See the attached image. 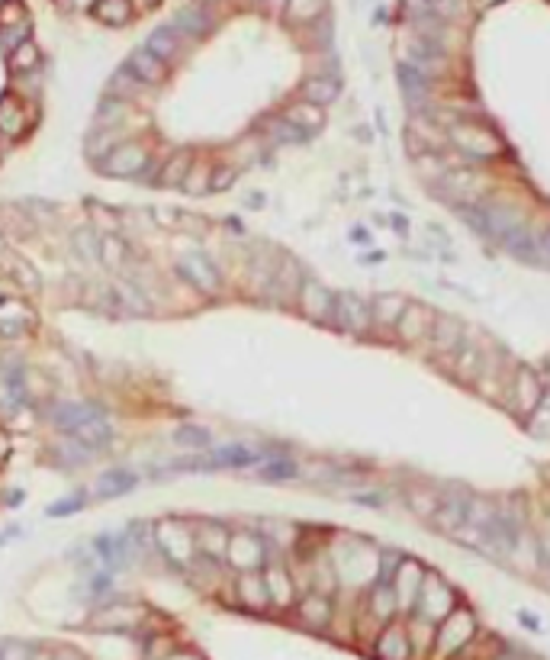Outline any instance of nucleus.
<instances>
[{"instance_id": "nucleus-1", "label": "nucleus", "mask_w": 550, "mask_h": 660, "mask_svg": "<svg viewBox=\"0 0 550 660\" xmlns=\"http://www.w3.org/2000/svg\"><path fill=\"white\" fill-rule=\"evenodd\" d=\"M447 143L467 158V162H493L506 152L502 139L493 133L489 126H480V123L470 120H457L447 126Z\"/></svg>"}, {"instance_id": "nucleus-2", "label": "nucleus", "mask_w": 550, "mask_h": 660, "mask_svg": "<svg viewBox=\"0 0 550 660\" xmlns=\"http://www.w3.org/2000/svg\"><path fill=\"white\" fill-rule=\"evenodd\" d=\"M451 612H454L451 586H447L441 576L425 574V583H422V589H418V599H416V618L418 622L437 625V622H445Z\"/></svg>"}, {"instance_id": "nucleus-3", "label": "nucleus", "mask_w": 550, "mask_h": 660, "mask_svg": "<svg viewBox=\"0 0 550 660\" xmlns=\"http://www.w3.org/2000/svg\"><path fill=\"white\" fill-rule=\"evenodd\" d=\"M297 303L309 322H319V326H335L339 322V293H332L319 281H303Z\"/></svg>"}, {"instance_id": "nucleus-4", "label": "nucleus", "mask_w": 550, "mask_h": 660, "mask_svg": "<svg viewBox=\"0 0 550 660\" xmlns=\"http://www.w3.org/2000/svg\"><path fill=\"white\" fill-rule=\"evenodd\" d=\"M177 274H181L191 287H197L200 293L222 291V274H219L216 264H212L203 251H187V255L177 258Z\"/></svg>"}, {"instance_id": "nucleus-5", "label": "nucleus", "mask_w": 550, "mask_h": 660, "mask_svg": "<svg viewBox=\"0 0 550 660\" xmlns=\"http://www.w3.org/2000/svg\"><path fill=\"white\" fill-rule=\"evenodd\" d=\"M149 168V152L139 143H120L106 158H100V171L110 178H135Z\"/></svg>"}, {"instance_id": "nucleus-6", "label": "nucleus", "mask_w": 550, "mask_h": 660, "mask_svg": "<svg viewBox=\"0 0 550 660\" xmlns=\"http://www.w3.org/2000/svg\"><path fill=\"white\" fill-rule=\"evenodd\" d=\"M473 632H476V622H473V616L467 609H454L451 616L445 618V622L435 628V645L437 651L445 654H454L460 651V647L467 645V641L473 638Z\"/></svg>"}, {"instance_id": "nucleus-7", "label": "nucleus", "mask_w": 550, "mask_h": 660, "mask_svg": "<svg viewBox=\"0 0 550 660\" xmlns=\"http://www.w3.org/2000/svg\"><path fill=\"white\" fill-rule=\"evenodd\" d=\"M155 545L162 547L164 557H168L171 564H177V567H191L193 551H197V538L187 532L183 522H177V535H171V526L162 522V526L155 528Z\"/></svg>"}, {"instance_id": "nucleus-8", "label": "nucleus", "mask_w": 550, "mask_h": 660, "mask_svg": "<svg viewBox=\"0 0 550 660\" xmlns=\"http://www.w3.org/2000/svg\"><path fill=\"white\" fill-rule=\"evenodd\" d=\"M541 399H544L541 377H537L531 368H518L516 377H512V409H516L518 416H535Z\"/></svg>"}, {"instance_id": "nucleus-9", "label": "nucleus", "mask_w": 550, "mask_h": 660, "mask_svg": "<svg viewBox=\"0 0 550 660\" xmlns=\"http://www.w3.org/2000/svg\"><path fill=\"white\" fill-rule=\"evenodd\" d=\"M335 326L345 329V332H351V335H367L370 329H374L370 303H364L358 293L341 291L339 293V322H335Z\"/></svg>"}, {"instance_id": "nucleus-10", "label": "nucleus", "mask_w": 550, "mask_h": 660, "mask_svg": "<svg viewBox=\"0 0 550 660\" xmlns=\"http://www.w3.org/2000/svg\"><path fill=\"white\" fill-rule=\"evenodd\" d=\"M467 506H470V497H467V493H460V490L441 493V499H437V512L431 516V522H435L441 532L457 535L460 528L467 526Z\"/></svg>"}, {"instance_id": "nucleus-11", "label": "nucleus", "mask_w": 550, "mask_h": 660, "mask_svg": "<svg viewBox=\"0 0 550 660\" xmlns=\"http://www.w3.org/2000/svg\"><path fill=\"white\" fill-rule=\"evenodd\" d=\"M229 564L241 570V574H254V567H261L264 561V547L258 535H232L229 538V551H226Z\"/></svg>"}, {"instance_id": "nucleus-12", "label": "nucleus", "mask_w": 550, "mask_h": 660, "mask_svg": "<svg viewBox=\"0 0 550 660\" xmlns=\"http://www.w3.org/2000/svg\"><path fill=\"white\" fill-rule=\"evenodd\" d=\"M52 419H55V426L62 429V432L74 435L84 426H91V422L103 419V409L87 406V403H58L55 409H52Z\"/></svg>"}, {"instance_id": "nucleus-13", "label": "nucleus", "mask_w": 550, "mask_h": 660, "mask_svg": "<svg viewBox=\"0 0 550 660\" xmlns=\"http://www.w3.org/2000/svg\"><path fill=\"white\" fill-rule=\"evenodd\" d=\"M431 329H435V312L422 303H409L406 306V312H402L396 332H399L402 341H422L431 335Z\"/></svg>"}, {"instance_id": "nucleus-14", "label": "nucleus", "mask_w": 550, "mask_h": 660, "mask_svg": "<svg viewBox=\"0 0 550 660\" xmlns=\"http://www.w3.org/2000/svg\"><path fill=\"white\" fill-rule=\"evenodd\" d=\"M297 616L306 628H312V632H325V628L332 625V616H335L332 599L325 596V593H309V596H303L297 603Z\"/></svg>"}, {"instance_id": "nucleus-15", "label": "nucleus", "mask_w": 550, "mask_h": 660, "mask_svg": "<svg viewBox=\"0 0 550 660\" xmlns=\"http://www.w3.org/2000/svg\"><path fill=\"white\" fill-rule=\"evenodd\" d=\"M409 654H412L409 632L396 622L383 625L380 638H377V657L380 660H409Z\"/></svg>"}, {"instance_id": "nucleus-16", "label": "nucleus", "mask_w": 550, "mask_h": 660, "mask_svg": "<svg viewBox=\"0 0 550 660\" xmlns=\"http://www.w3.org/2000/svg\"><path fill=\"white\" fill-rule=\"evenodd\" d=\"M422 583H425V570L418 567L416 561L402 564L399 574H396V580H393L396 599H399V609H416V599H418V589H422Z\"/></svg>"}, {"instance_id": "nucleus-17", "label": "nucleus", "mask_w": 550, "mask_h": 660, "mask_svg": "<svg viewBox=\"0 0 550 660\" xmlns=\"http://www.w3.org/2000/svg\"><path fill=\"white\" fill-rule=\"evenodd\" d=\"M396 78H399V87L409 103H416V107L425 103V97H428V91H431V74H425L422 68H416V64L402 62L399 68H396Z\"/></svg>"}, {"instance_id": "nucleus-18", "label": "nucleus", "mask_w": 550, "mask_h": 660, "mask_svg": "<svg viewBox=\"0 0 550 660\" xmlns=\"http://www.w3.org/2000/svg\"><path fill=\"white\" fill-rule=\"evenodd\" d=\"M367 612L377 618L380 625H389L393 616L399 612V599H396V589L393 583H383L377 580L374 589H370V596H367Z\"/></svg>"}, {"instance_id": "nucleus-19", "label": "nucleus", "mask_w": 550, "mask_h": 660, "mask_svg": "<svg viewBox=\"0 0 550 660\" xmlns=\"http://www.w3.org/2000/svg\"><path fill=\"white\" fill-rule=\"evenodd\" d=\"M409 300L399 297V293H380V297L370 303V316H374V329H396L402 320V312H406Z\"/></svg>"}, {"instance_id": "nucleus-20", "label": "nucleus", "mask_w": 550, "mask_h": 660, "mask_svg": "<svg viewBox=\"0 0 550 660\" xmlns=\"http://www.w3.org/2000/svg\"><path fill=\"white\" fill-rule=\"evenodd\" d=\"M129 72L135 81H145V84H162L164 74H168V64L158 55H152L149 49H135L129 55Z\"/></svg>"}, {"instance_id": "nucleus-21", "label": "nucleus", "mask_w": 550, "mask_h": 660, "mask_svg": "<svg viewBox=\"0 0 550 660\" xmlns=\"http://www.w3.org/2000/svg\"><path fill=\"white\" fill-rule=\"evenodd\" d=\"M435 341V349L441 355H457V349L464 345V326L451 316H435V329L428 335Z\"/></svg>"}, {"instance_id": "nucleus-22", "label": "nucleus", "mask_w": 550, "mask_h": 660, "mask_svg": "<svg viewBox=\"0 0 550 660\" xmlns=\"http://www.w3.org/2000/svg\"><path fill=\"white\" fill-rule=\"evenodd\" d=\"M264 583H268V596L274 606H293V599H297V586H293V580H290V574L283 567H274L270 564L268 570H264Z\"/></svg>"}, {"instance_id": "nucleus-23", "label": "nucleus", "mask_w": 550, "mask_h": 660, "mask_svg": "<svg viewBox=\"0 0 550 660\" xmlns=\"http://www.w3.org/2000/svg\"><path fill=\"white\" fill-rule=\"evenodd\" d=\"M29 126V116H26V107H23L16 97H4L0 100V133L10 135V139H16V135H23Z\"/></svg>"}, {"instance_id": "nucleus-24", "label": "nucleus", "mask_w": 550, "mask_h": 660, "mask_svg": "<svg viewBox=\"0 0 550 660\" xmlns=\"http://www.w3.org/2000/svg\"><path fill=\"white\" fill-rule=\"evenodd\" d=\"M239 599L245 609H268L270 596H268V583L258 574H241L239 576Z\"/></svg>"}, {"instance_id": "nucleus-25", "label": "nucleus", "mask_w": 550, "mask_h": 660, "mask_svg": "<svg viewBox=\"0 0 550 660\" xmlns=\"http://www.w3.org/2000/svg\"><path fill=\"white\" fill-rule=\"evenodd\" d=\"M251 464H261V455L251 451L245 445H226L219 448L216 455L210 458V470L216 468H251Z\"/></svg>"}, {"instance_id": "nucleus-26", "label": "nucleus", "mask_w": 550, "mask_h": 660, "mask_svg": "<svg viewBox=\"0 0 550 660\" xmlns=\"http://www.w3.org/2000/svg\"><path fill=\"white\" fill-rule=\"evenodd\" d=\"M139 483V477L133 474V470H126V468H113V470H106L103 477H100V483H97V497L100 499H113V497H123V493H129Z\"/></svg>"}, {"instance_id": "nucleus-27", "label": "nucleus", "mask_w": 550, "mask_h": 660, "mask_svg": "<svg viewBox=\"0 0 550 660\" xmlns=\"http://www.w3.org/2000/svg\"><path fill=\"white\" fill-rule=\"evenodd\" d=\"M283 120H290L293 126H300L303 133H319L325 123V113L319 107H312V103H306V100H297V103H290L287 110H283Z\"/></svg>"}, {"instance_id": "nucleus-28", "label": "nucleus", "mask_w": 550, "mask_h": 660, "mask_svg": "<svg viewBox=\"0 0 550 660\" xmlns=\"http://www.w3.org/2000/svg\"><path fill=\"white\" fill-rule=\"evenodd\" d=\"M145 49L152 52V55H158L162 62H171V58L181 55V29L177 26H162L155 29L149 36V45Z\"/></svg>"}, {"instance_id": "nucleus-29", "label": "nucleus", "mask_w": 550, "mask_h": 660, "mask_svg": "<svg viewBox=\"0 0 550 660\" xmlns=\"http://www.w3.org/2000/svg\"><path fill=\"white\" fill-rule=\"evenodd\" d=\"M303 100L306 103H312V107H319V110H325L329 103H335L339 100V81H332V78H309V81H303Z\"/></svg>"}, {"instance_id": "nucleus-30", "label": "nucleus", "mask_w": 550, "mask_h": 660, "mask_svg": "<svg viewBox=\"0 0 550 660\" xmlns=\"http://www.w3.org/2000/svg\"><path fill=\"white\" fill-rule=\"evenodd\" d=\"M71 245H74V251H78L84 261H103V239L97 235V229L93 226H84L78 229V232L71 235Z\"/></svg>"}, {"instance_id": "nucleus-31", "label": "nucleus", "mask_w": 550, "mask_h": 660, "mask_svg": "<svg viewBox=\"0 0 550 660\" xmlns=\"http://www.w3.org/2000/svg\"><path fill=\"white\" fill-rule=\"evenodd\" d=\"M93 16L103 20L106 26H123L133 16V4L129 0H97L93 4Z\"/></svg>"}, {"instance_id": "nucleus-32", "label": "nucleus", "mask_w": 550, "mask_h": 660, "mask_svg": "<svg viewBox=\"0 0 550 660\" xmlns=\"http://www.w3.org/2000/svg\"><path fill=\"white\" fill-rule=\"evenodd\" d=\"M268 135H270V143L274 145H300V143H306L309 139V133H303L300 126H293L290 120H283V116H277V120H270L268 126Z\"/></svg>"}, {"instance_id": "nucleus-33", "label": "nucleus", "mask_w": 550, "mask_h": 660, "mask_svg": "<svg viewBox=\"0 0 550 660\" xmlns=\"http://www.w3.org/2000/svg\"><path fill=\"white\" fill-rule=\"evenodd\" d=\"M191 168H193L191 155H171L168 164L162 168V181H158V184L162 187H183V181H187Z\"/></svg>"}, {"instance_id": "nucleus-34", "label": "nucleus", "mask_w": 550, "mask_h": 660, "mask_svg": "<svg viewBox=\"0 0 550 660\" xmlns=\"http://www.w3.org/2000/svg\"><path fill=\"white\" fill-rule=\"evenodd\" d=\"M329 0H287V16L293 23H312L325 14Z\"/></svg>"}, {"instance_id": "nucleus-35", "label": "nucleus", "mask_w": 550, "mask_h": 660, "mask_svg": "<svg viewBox=\"0 0 550 660\" xmlns=\"http://www.w3.org/2000/svg\"><path fill=\"white\" fill-rule=\"evenodd\" d=\"M174 26L181 29V36H203L206 29H210V16L203 10H181Z\"/></svg>"}, {"instance_id": "nucleus-36", "label": "nucleus", "mask_w": 550, "mask_h": 660, "mask_svg": "<svg viewBox=\"0 0 550 660\" xmlns=\"http://www.w3.org/2000/svg\"><path fill=\"white\" fill-rule=\"evenodd\" d=\"M297 474H300L297 464L287 461V458H277V461H268L258 468V477H261V480H293Z\"/></svg>"}, {"instance_id": "nucleus-37", "label": "nucleus", "mask_w": 550, "mask_h": 660, "mask_svg": "<svg viewBox=\"0 0 550 660\" xmlns=\"http://www.w3.org/2000/svg\"><path fill=\"white\" fill-rule=\"evenodd\" d=\"M174 441L183 448H210L212 435H210V429H203V426H181L174 432Z\"/></svg>"}, {"instance_id": "nucleus-38", "label": "nucleus", "mask_w": 550, "mask_h": 660, "mask_svg": "<svg viewBox=\"0 0 550 660\" xmlns=\"http://www.w3.org/2000/svg\"><path fill=\"white\" fill-rule=\"evenodd\" d=\"M35 64H39V49H35L29 39L10 52V68H14V72H33Z\"/></svg>"}, {"instance_id": "nucleus-39", "label": "nucleus", "mask_w": 550, "mask_h": 660, "mask_svg": "<svg viewBox=\"0 0 550 660\" xmlns=\"http://www.w3.org/2000/svg\"><path fill=\"white\" fill-rule=\"evenodd\" d=\"M100 625L103 628H129V625H135L139 622V612L135 609H129V606H113V609H106V612H100Z\"/></svg>"}, {"instance_id": "nucleus-40", "label": "nucleus", "mask_w": 550, "mask_h": 660, "mask_svg": "<svg viewBox=\"0 0 550 660\" xmlns=\"http://www.w3.org/2000/svg\"><path fill=\"white\" fill-rule=\"evenodd\" d=\"M437 499H441V497H437V493L422 490V487H416V490L409 493V506L418 512V516H428V518L437 512Z\"/></svg>"}, {"instance_id": "nucleus-41", "label": "nucleus", "mask_w": 550, "mask_h": 660, "mask_svg": "<svg viewBox=\"0 0 550 660\" xmlns=\"http://www.w3.org/2000/svg\"><path fill=\"white\" fill-rule=\"evenodd\" d=\"M183 191L187 193H206L210 191V171L191 168V174H187V181H183Z\"/></svg>"}, {"instance_id": "nucleus-42", "label": "nucleus", "mask_w": 550, "mask_h": 660, "mask_svg": "<svg viewBox=\"0 0 550 660\" xmlns=\"http://www.w3.org/2000/svg\"><path fill=\"white\" fill-rule=\"evenodd\" d=\"M81 506H84V497H81V493H74V497L62 499V503H52V506H49V516H52V518L71 516V512H78Z\"/></svg>"}, {"instance_id": "nucleus-43", "label": "nucleus", "mask_w": 550, "mask_h": 660, "mask_svg": "<svg viewBox=\"0 0 550 660\" xmlns=\"http://www.w3.org/2000/svg\"><path fill=\"white\" fill-rule=\"evenodd\" d=\"M0 660H35V654L20 641H7V645H0Z\"/></svg>"}, {"instance_id": "nucleus-44", "label": "nucleus", "mask_w": 550, "mask_h": 660, "mask_svg": "<svg viewBox=\"0 0 550 660\" xmlns=\"http://www.w3.org/2000/svg\"><path fill=\"white\" fill-rule=\"evenodd\" d=\"M123 251H126V245H123L116 235H106V239H103V261L116 268V264L123 261Z\"/></svg>"}, {"instance_id": "nucleus-45", "label": "nucleus", "mask_w": 550, "mask_h": 660, "mask_svg": "<svg viewBox=\"0 0 550 660\" xmlns=\"http://www.w3.org/2000/svg\"><path fill=\"white\" fill-rule=\"evenodd\" d=\"M232 184H235V168H219L210 181V191H226Z\"/></svg>"}, {"instance_id": "nucleus-46", "label": "nucleus", "mask_w": 550, "mask_h": 660, "mask_svg": "<svg viewBox=\"0 0 550 660\" xmlns=\"http://www.w3.org/2000/svg\"><path fill=\"white\" fill-rule=\"evenodd\" d=\"M248 206H251V210L264 206V193H248Z\"/></svg>"}, {"instance_id": "nucleus-47", "label": "nucleus", "mask_w": 550, "mask_h": 660, "mask_svg": "<svg viewBox=\"0 0 550 660\" xmlns=\"http://www.w3.org/2000/svg\"><path fill=\"white\" fill-rule=\"evenodd\" d=\"M351 239H354V241H367V239H370V235H367L364 229L358 226V229H354V232H351Z\"/></svg>"}, {"instance_id": "nucleus-48", "label": "nucleus", "mask_w": 550, "mask_h": 660, "mask_svg": "<svg viewBox=\"0 0 550 660\" xmlns=\"http://www.w3.org/2000/svg\"><path fill=\"white\" fill-rule=\"evenodd\" d=\"M493 4H499V0H473V7H493Z\"/></svg>"}, {"instance_id": "nucleus-49", "label": "nucleus", "mask_w": 550, "mask_h": 660, "mask_svg": "<svg viewBox=\"0 0 550 660\" xmlns=\"http://www.w3.org/2000/svg\"><path fill=\"white\" fill-rule=\"evenodd\" d=\"M174 660H197V657H174Z\"/></svg>"}, {"instance_id": "nucleus-50", "label": "nucleus", "mask_w": 550, "mask_h": 660, "mask_svg": "<svg viewBox=\"0 0 550 660\" xmlns=\"http://www.w3.org/2000/svg\"><path fill=\"white\" fill-rule=\"evenodd\" d=\"M0 4H4V0H0Z\"/></svg>"}]
</instances>
